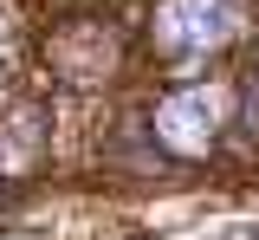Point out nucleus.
<instances>
[{"label":"nucleus","instance_id":"1","mask_svg":"<svg viewBox=\"0 0 259 240\" xmlns=\"http://www.w3.org/2000/svg\"><path fill=\"white\" fill-rule=\"evenodd\" d=\"M156 130L168 149H182V156H201L207 143H214V130H221V98L214 91H175V98L156 110Z\"/></svg>","mask_w":259,"mask_h":240},{"label":"nucleus","instance_id":"2","mask_svg":"<svg viewBox=\"0 0 259 240\" xmlns=\"http://www.w3.org/2000/svg\"><path fill=\"white\" fill-rule=\"evenodd\" d=\"M227 0H168L156 20V33L168 52H201V46H214V39H227Z\"/></svg>","mask_w":259,"mask_h":240},{"label":"nucleus","instance_id":"3","mask_svg":"<svg viewBox=\"0 0 259 240\" xmlns=\"http://www.w3.org/2000/svg\"><path fill=\"white\" fill-rule=\"evenodd\" d=\"M0 52H7V13H0Z\"/></svg>","mask_w":259,"mask_h":240}]
</instances>
